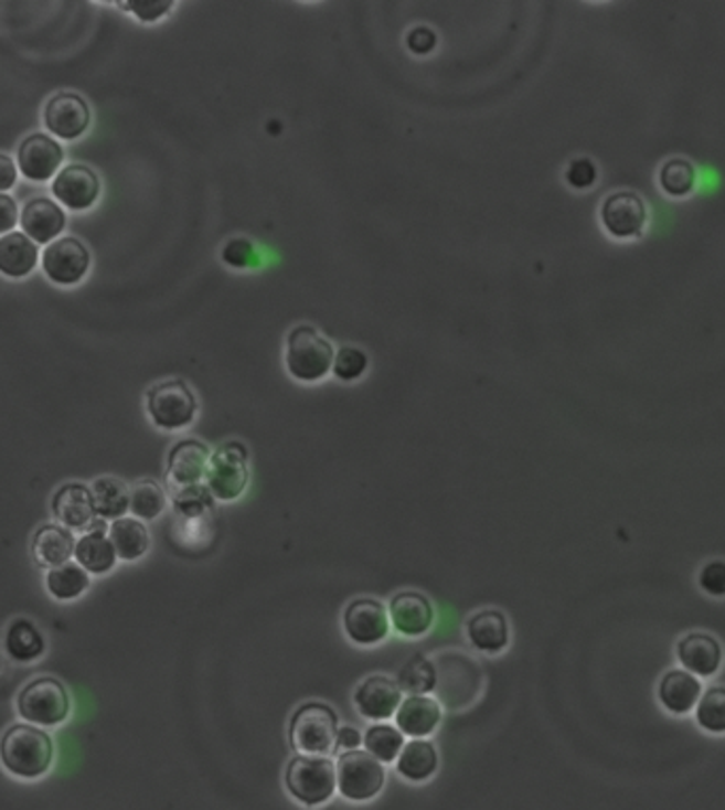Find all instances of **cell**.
I'll return each instance as SVG.
<instances>
[{"label": "cell", "mask_w": 725, "mask_h": 810, "mask_svg": "<svg viewBox=\"0 0 725 810\" xmlns=\"http://www.w3.org/2000/svg\"><path fill=\"white\" fill-rule=\"evenodd\" d=\"M335 349L312 324H297L285 342V367L301 384H317L333 370Z\"/></svg>", "instance_id": "7a4b0ae2"}, {"label": "cell", "mask_w": 725, "mask_h": 810, "mask_svg": "<svg viewBox=\"0 0 725 810\" xmlns=\"http://www.w3.org/2000/svg\"><path fill=\"white\" fill-rule=\"evenodd\" d=\"M250 482V457L248 448L238 441L230 439L221 444L215 452H211L204 487L209 488L211 497L221 503H234L246 492Z\"/></svg>", "instance_id": "5b68a950"}, {"label": "cell", "mask_w": 725, "mask_h": 810, "mask_svg": "<svg viewBox=\"0 0 725 810\" xmlns=\"http://www.w3.org/2000/svg\"><path fill=\"white\" fill-rule=\"evenodd\" d=\"M342 628L352 646L356 648H377L391 635L388 607L377 598H354L342 614Z\"/></svg>", "instance_id": "9c48e42d"}, {"label": "cell", "mask_w": 725, "mask_h": 810, "mask_svg": "<svg viewBox=\"0 0 725 810\" xmlns=\"http://www.w3.org/2000/svg\"><path fill=\"white\" fill-rule=\"evenodd\" d=\"M338 791L349 802H372L386 785V766L365 749L340 754L335 761Z\"/></svg>", "instance_id": "ba28073f"}, {"label": "cell", "mask_w": 725, "mask_h": 810, "mask_svg": "<svg viewBox=\"0 0 725 810\" xmlns=\"http://www.w3.org/2000/svg\"><path fill=\"white\" fill-rule=\"evenodd\" d=\"M54 740L45 729L13 724L0 738V761L18 779H41L54 764Z\"/></svg>", "instance_id": "6da1fadb"}, {"label": "cell", "mask_w": 725, "mask_h": 810, "mask_svg": "<svg viewBox=\"0 0 725 810\" xmlns=\"http://www.w3.org/2000/svg\"><path fill=\"white\" fill-rule=\"evenodd\" d=\"M403 745H405V736L397 726L391 724H374L372 728L363 734V747L372 757H376L377 761L393 764L397 761V757L402 754Z\"/></svg>", "instance_id": "836d02e7"}, {"label": "cell", "mask_w": 725, "mask_h": 810, "mask_svg": "<svg viewBox=\"0 0 725 810\" xmlns=\"http://www.w3.org/2000/svg\"><path fill=\"white\" fill-rule=\"evenodd\" d=\"M363 745V734L361 729L354 726H340L338 736H335V752L346 754V752H356Z\"/></svg>", "instance_id": "ee69618b"}, {"label": "cell", "mask_w": 725, "mask_h": 810, "mask_svg": "<svg viewBox=\"0 0 725 810\" xmlns=\"http://www.w3.org/2000/svg\"><path fill=\"white\" fill-rule=\"evenodd\" d=\"M22 232L34 244H52L66 227V215L50 198H34L20 213Z\"/></svg>", "instance_id": "ffe728a7"}, {"label": "cell", "mask_w": 725, "mask_h": 810, "mask_svg": "<svg viewBox=\"0 0 725 810\" xmlns=\"http://www.w3.org/2000/svg\"><path fill=\"white\" fill-rule=\"evenodd\" d=\"M352 703L363 720L372 724H384L393 720L402 706V688L391 676L370 675L356 685Z\"/></svg>", "instance_id": "7c38bea8"}, {"label": "cell", "mask_w": 725, "mask_h": 810, "mask_svg": "<svg viewBox=\"0 0 725 810\" xmlns=\"http://www.w3.org/2000/svg\"><path fill=\"white\" fill-rule=\"evenodd\" d=\"M43 124L50 135L62 140H77L92 124V110L87 100L75 92H57L43 108Z\"/></svg>", "instance_id": "4fadbf2b"}, {"label": "cell", "mask_w": 725, "mask_h": 810, "mask_svg": "<svg viewBox=\"0 0 725 810\" xmlns=\"http://www.w3.org/2000/svg\"><path fill=\"white\" fill-rule=\"evenodd\" d=\"M221 259L225 266L234 268V270H250L259 264V253L255 248V244L246 238H232L223 244L221 251Z\"/></svg>", "instance_id": "74e56055"}, {"label": "cell", "mask_w": 725, "mask_h": 810, "mask_svg": "<svg viewBox=\"0 0 725 810\" xmlns=\"http://www.w3.org/2000/svg\"><path fill=\"white\" fill-rule=\"evenodd\" d=\"M467 643L482 656H501L511 643V626L508 616L499 609L476 611L465 624Z\"/></svg>", "instance_id": "d6986e66"}, {"label": "cell", "mask_w": 725, "mask_h": 810, "mask_svg": "<svg viewBox=\"0 0 725 810\" xmlns=\"http://www.w3.org/2000/svg\"><path fill=\"white\" fill-rule=\"evenodd\" d=\"M149 420L161 431H183L198 418L200 404L193 388L183 380L153 384L145 397Z\"/></svg>", "instance_id": "8992f818"}, {"label": "cell", "mask_w": 725, "mask_h": 810, "mask_svg": "<svg viewBox=\"0 0 725 810\" xmlns=\"http://www.w3.org/2000/svg\"><path fill=\"white\" fill-rule=\"evenodd\" d=\"M18 713L24 724L36 728H55L71 717V696L66 685L55 676H36L18 696Z\"/></svg>", "instance_id": "52a82bcc"}, {"label": "cell", "mask_w": 725, "mask_h": 810, "mask_svg": "<svg viewBox=\"0 0 725 810\" xmlns=\"http://www.w3.org/2000/svg\"><path fill=\"white\" fill-rule=\"evenodd\" d=\"M89 251L87 246L73 238H57L41 255V266L45 276L57 287H75L89 271Z\"/></svg>", "instance_id": "8fae6325"}, {"label": "cell", "mask_w": 725, "mask_h": 810, "mask_svg": "<svg viewBox=\"0 0 725 810\" xmlns=\"http://www.w3.org/2000/svg\"><path fill=\"white\" fill-rule=\"evenodd\" d=\"M107 520L96 518L92 529L83 533L75 545V563L89 575H107L117 565L115 547L108 540Z\"/></svg>", "instance_id": "44dd1931"}, {"label": "cell", "mask_w": 725, "mask_h": 810, "mask_svg": "<svg viewBox=\"0 0 725 810\" xmlns=\"http://www.w3.org/2000/svg\"><path fill=\"white\" fill-rule=\"evenodd\" d=\"M397 772L407 784H425L439 770L437 747L427 738H412L397 757Z\"/></svg>", "instance_id": "d4e9b609"}, {"label": "cell", "mask_w": 725, "mask_h": 810, "mask_svg": "<svg viewBox=\"0 0 725 810\" xmlns=\"http://www.w3.org/2000/svg\"><path fill=\"white\" fill-rule=\"evenodd\" d=\"M564 177H566V183L573 190H588L596 181V166L586 158L575 160V162L568 163Z\"/></svg>", "instance_id": "ab89813d"}, {"label": "cell", "mask_w": 725, "mask_h": 810, "mask_svg": "<svg viewBox=\"0 0 725 810\" xmlns=\"http://www.w3.org/2000/svg\"><path fill=\"white\" fill-rule=\"evenodd\" d=\"M15 183H18V168H15V162L9 156L0 153V193H7L9 190H13Z\"/></svg>", "instance_id": "f6af8a7d"}, {"label": "cell", "mask_w": 725, "mask_h": 810, "mask_svg": "<svg viewBox=\"0 0 725 810\" xmlns=\"http://www.w3.org/2000/svg\"><path fill=\"white\" fill-rule=\"evenodd\" d=\"M119 7L132 13L142 24H156L163 20L177 4L174 2H119Z\"/></svg>", "instance_id": "f35d334b"}, {"label": "cell", "mask_w": 725, "mask_h": 810, "mask_svg": "<svg viewBox=\"0 0 725 810\" xmlns=\"http://www.w3.org/2000/svg\"><path fill=\"white\" fill-rule=\"evenodd\" d=\"M100 190L98 174L83 163H68L55 174L52 183L55 200L68 211L92 209L100 198Z\"/></svg>", "instance_id": "2e32d148"}, {"label": "cell", "mask_w": 725, "mask_h": 810, "mask_svg": "<svg viewBox=\"0 0 725 810\" xmlns=\"http://www.w3.org/2000/svg\"><path fill=\"white\" fill-rule=\"evenodd\" d=\"M600 221L614 238L626 241L639 236L647 223L643 198L632 191H618L607 195L600 206Z\"/></svg>", "instance_id": "5bb4252c"}, {"label": "cell", "mask_w": 725, "mask_h": 810, "mask_svg": "<svg viewBox=\"0 0 725 810\" xmlns=\"http://www.w3.org/2000/svg\"><path fill=\"white\" fill-rule=\"evenodd\" d=\"M39 264V244L32 243L24 232H11L0 238V274L9 278H24Z\"/></svg>", "instance_id": "f1b7e54d"}, {"label": "cell", "mask_w": 725, "mask_h": 810, "mask_svg": "<svg viewBox=\"0 0 725 810\" xmlns=\"http://www.w3.org/2000/svg\"><path fill=\"white\" fill-rule=\"evenodd\" d=\"M168 508L166 490L153 480H140L130 488V513L140 522H153Z\"/></svg>", "instance_id": "d6a6232c"}, {"label": "cell", "mask_w": 725, "mask_h": 810, "mask_svg": "<svg viewBox=\"0 0 725 810\" xmlns=\"http://www.w3.org/2000/svg\"><path fill=\"white\" fill-rule=\"evenodd\" d=\"M676 651H679L681 664L692 675L713 676L719 671L722 660H724V651H722L719 641L702 632H694L681 639Z\"/></svg>", "instance_id": "cb8c5ba5"}, {"label": "cell", "mask_w": 725, "mask_h": 810, "mask_svg": "<svg viewBox=\"0 0 725 810\" xmlns=\"http://www.w3.org/2000/svg\"><path fill=\"white\" fill-rule=\"evenodd\" d=\"M92 586V575L79 567L77 563H66L60 567L50 568L45 575V588L55 600H75L85 595Z\"/></svg>", "instance_id": "4dcf8cb0"}, {"label": "cell", "mask_w": 725, "mask_h": 810, "mask_svg": "<svg viewBox=\"0 0 725 810\" xmlns=\"http://www.w3.org/2000/svg\"><path fill=\"white\" fill-rule=\"evenodd\" d=\"M18 223H20V211H18L15 200L7 193H0V238L11 234Z\"/></svg>", "instance_id": "7bdbcfd3"}, {"label": "cell", "mask_w": 725, "mask_h": 810, "mask_svg": "<svg viewBox=\"0 0 725 810\" xmlns=\"http://www.w3.org/2000/svg\"><path fill=\"white\" fill-rule=\"evenodd\" d=\"M444 717V708L433 696H407L395 715L397 728L409 738H429Z\"/></svg>", "instance_id": "603a6c76"}, {"label": "cell", "mask_w": 725, "mask_h": 810, "mask_svg": "<svg viewBox=\"0 0 725 810\" xmlns=\"http://www.w3.org/2000/svg\"><path fill=\"white\" fill-rule=\"evenodd\" d=\"M700 588L711 596H725V563L713 561L700 571Z\"/></svg>", "instance_id": "60d3db41"}, {"label": "cell", "mask_w": 725, "mask_h": 810, "mask_svg": "<svg viewBox=\"0 0 725 810\" xmlns=\"http://www.w3.org/2000/svg\"><path fill=\"white\" fill-rule=\"evenodd\" d=\"M702 696V683L687 671H671L662 676L658 699L667 711L674 715H685L694 711Z\"/></svg>", "instance_id": "4316f807"}, {"label": "cell", "mask_w": 725, "mask_h": 810, "mask_svg": "<svg viewBox=\"0 0 725 810\" xmlns=\"http://www.w3.org/2000/svg\"><path fill=\"white\" fill-rule=\"evenodd\" d=\"M108 540L115 547V554L124 563H136L147 556L151 547V533L145 522L132 515L119 518L108 526Z\"/></svg>", "instance_id": "484cf974"}, {"label": "cell", "mask_w": 725, "mask_h": 810, "mask_svg": "<svg viewBox=\"0 0 725 810\" xmlns=\"http://www.w3.org/2000/svg\"><path fill=\"white\" fill-rule=\"evenodd\" d=\"M696 722L700 728L713 734L725 732V688H711L696 704Z\"/></svg>", "instance_id": "e575fe53"}, {"label": "cell", "mask_w": 725, "mask_h": 810, "mask_svg": "<svg viewBox=\"0 0 725 810\" xmlns=\"http://www.w3.org/2000/svg\"><path fill=\"white\" fill-rule=\"evenodd\" d=\"M395 681L402 688V692L409 696H429L437 688V669L429 658L416 653L403 664Z\"/></svg>", "instance_id": "1f68e13d"}, {"label": "cell", "mask_w": 725, "mask_h": 810, "mask_svg": "<svg viewBox=\"0 0 725 810\" xmlns=\"http://www.w3.org/2000/svg\"><path fill=\"white\" fill-rule=\"evenodd\" d=\"M405 43H407V50L412 54L429 55L437 47V34L427 26L414 28V30H409Z\"/></svg>", "instance_id": "b9f144b4"}, {"label": "cell", "mask_w": 725, "mask_h": 810, "mask_svg": "<svg viewBox=\"0 0 725 810\" xmlns=\"http://www.w3.org/2000/svg\"><path fill=\"white\" fill-rule=\"evenodd\" d=\"M391 628L403 639H420L429 635L435 624V607L429 596L416 590H403L388 603Z\"/></svg>", "instance_id": "9a60e30c"}, {"label": "cell", "mask_w": 725, "mask_h": 810, "mask_svg": "<svg viewBox=\"0 0 725 810\" xmlns=\"http://www.w3.org/2000/svg\"><path fill=\"white\" fill-rule=\"evenodd\" d=\"M64 162L62 145L50 135H30L18 149V170L34 183H47L55 179Z\"/></svg>", "instance_id": "e0dca14e"}, {"label": "cell", "mask_w": 725, "mask_h": 810, "mask_svg": "<svg viewBox=\"0 0 725 810\" xmlns=\"http://www.w3.org/2000/svg\"><path fill=\"white\" fill-rule=\"evenodd\" d=\"M338 713L324 703L301 704L289 722V740L299 756L329 757L335 752Z\"/></svg>", "instance_id": "277c9868"}, {"label": "cell", "mask_w": 725, "mask_h": 810, "mask_svg": "<svg viewBox=\"0 0 725 810\" xmlns=\"http://www.w3.org/2000/svg\"><path fill=\"white\" fill-rule=\"evenodd\" d=\"M45 649H47L45 637L26 618H18V620H13L7 626L4 651L13 662H18V664L36 662V660L43 658Z\"/></svg>", "instance_id": "83f0119b"}, {"label": "cell", "mask_w": 725, "mask_h": 810, "mask_svg": "<svg viewBox=\"0 0 725 810\" xmlns=\"http://www.w3.org/2000/svg\"><path fill=\"white\" fill-rule=\"evenodd\" d=\"M367 367H370L367 352L356 347H344L335 351L331 374L342 382H356L367 374Z\"/></svg>", "instance_id": "8d00e7d4"}, {"label": "cell", "mask_w": 725, "mask_h": 810, "mask_svg": "<svg viewBox=\"0 0 725 810\" xmlns=\"http://www.w3.org/2000/svg\"><path fill=\"white\" fill-rule=\"evenodd\" d=\"M96 515L103 520H119L130 513V487L117 478H98L89 487Z\"/></svg>", "instance_id": "f546056e"}, {"label": "cell", "mask_w": 725, "mask_h": 810, "mask_svg": "<svg viewBox=\"0 0 725 810\" xmlns=\"http://www.w3.org/2000/svg\"><path fill=\"white\" fill-rule=\"evenodd\" d=\"M52 513L55 524L81 535L87 533L98 518L94 510L92 490L79 482H68L55 490L52 497Z\"/></svg>", "instance_id": "ac0fdd59"}, {"label": "cell", "mask_w": 725, "mask_h": 810, "mask_svg": "<svg viewBox=\"0 0 725 810\" xmlns=\"http://www.w3.org/2000/svg\"><path fill=\"white\" fill-rule=\"evenodd\" d=\"M75 535L60 524H43L32 537V558L41 568H55L75 558Z\"/></svg>", "instance_id": "7402d4cb"}, {"label": "cell", "mask_w": 725, "mask_h": 810, "mask_svg": "<svg viewBox=\"0 0 725 810\" xmlns=\"http://www.w3.org/2000/svg\"><path fill=\"white\" fill-rule=\"evenodd\" d=\"M211 460V448L200 439H181L177 441L166 462V484L170 494L189 490V488L202 487L206 478Z\"/></svg>", "instance_id": "30bf717a"}, {"label": "cell", "mask_w": 725, "mask_h": 810, "mask_svg": "<svg viewBox=\"0 0 725 810\" xmlns=\"http://www.w3.org/2000/svg\"><path fill=\"white\" fill-rule=\"evenodd\" d=\"M285 787L301 807H324L338 791L335 761L331 757L297 754L285 770Z\"/></svg>", "instance_id": "3957f363"}, {"label": "cell", "mask_w": 725, "mask_h": 810, "mask_svg": "<svg viewBox=\"0 0 725 810\" xmlns=\"http://www.w3.org/2000/svg\"><path fill=\"white\" fill-rule=\"evenodd\" d=\"M660 185L672 198H683L696 188V170L687 160H671L660 170Z\"/></svg>", "instance_id": "d590c367"}]
</instances>
